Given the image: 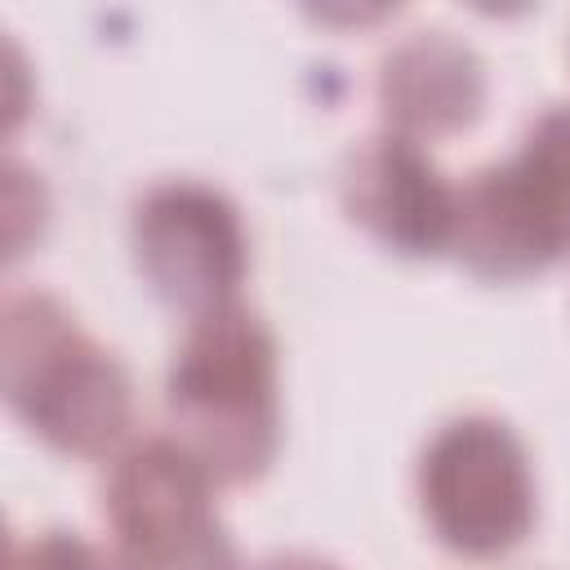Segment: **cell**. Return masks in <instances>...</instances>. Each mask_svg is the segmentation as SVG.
<instances>
[{
  "mask_svg": "<svg viewBox=\"0 0 570 570\" xmlns=\"http://www.w3.org/2000/svg\"><path fill=\"white\" fill-rule=\"evenodd\" d=\"M169 436L214 485L258 481L281 450V356L245 303L187 321L165 374Z\"/></svg>",
  "mask_w": 570,
  "mask_h": 570,
  "instance_id": "1",
  "label": "cell"
},
{
  "mask_svg": "<svg viewBox=\"0 0 570 570\" xmlns=\"http://www.w3.org/2000/svg\"><path fill=\"white\" fill-rule=\"evenodd\" d=\"M0 387L9 410L58 454L102 459L134 419L125 361L45 289H13L0 312Z\"/></svg>",
  "mask_w": 570,
  "mask_h": 570,
  "instance_id": "2",
  "label": "cell"
},
{
  "mask_svg": "<svg viewBox=\"0 0 570 570\" xmlns=\"http://www.w3.org/2000/svg\"><path fill=\"white\" fill-rule=\"evenodd\" d=\"M414 490L432 539L468 561L508 557L539 517L525 441L494 414L441 423L419 454Z\"/></svg>",
  "mask_w": 570,
  "mask_h": 570,
  "instance_id": "3",
  "label": "cell"
},
{
  "mask_svg": "<svg viewBox=\"0 0 570 570\" xmlns=\"http://www.w3.org/2000/svg\"><path fill=\"white\" fill-rule=\"evenodd\" d=\"M102 521L111 570H240L214 512V481L174 436L134 441L111 459Z\"/></svg>",
  "mask_w": 570,
  "mask_h": 570,
  "instance_id": "4",
  "label": "cell"
},
{
  "mask_svg": "<svg viewBox=\"0 0 570 570\" xmlns=\"http://www.w3.org/2000/svg\"><path fill=\"white\" fill-rule=\"evenodd\" d=\"M129 245L147 289L187 321L240 303L249 236L227 191L200 178H165L147 187L129 218Z\"/></svg>",
  "mask_w": 570,
  "mask_h": 570,
  "instance_id": "5",
  "label": "cell"
},
{
  "mask_svg": "<svg viewBox=\"0 0 570 570\" xmlns=\"http://www.w3.org/2000/svg\"><path fill=\"white\" fill-rule=\"evenodd\" d=\"M570 254V187L521 142L517 156L476 169L459 187L450 258L481 281H525Z\"/></svg>",
  "mask_w": 570,
  "mask_h": 570,
  "instance_id": "6",
  "label": "cell"
},
{
  "mask_svg": "<svg viewBox=\"0 0 570 570\" xmlns=\"http://www.w3.org/2000/svg\"><path fill=\"white\" fill-rule=\"evenodd\" d=\"M338 196L347 218L370 232L383 249L405 258L450 254L459 187L445 183L423 142L401 138L392 129L356 142L343 165Z\"/></svg>",
  "mask_w": 570,
  "mask_h": 570,
  "instance_id": "7",
  "label": "cell"
},
{
  "mask_svg": "<svg viewBox=\"0 0 570 570\" xmlns=\"http://www.w3.org/2000/svg\"><path fill=\"white\" fill-rule=\"evenodd\" d=\"M485 62L454 31L428 27L396 40L379 62V107L392 134L428 142L476 125L485 111Z\"/></svg>",
  "mask_w": 570,
  "mask_h": 570,
  "instance_id": "8",
  "label": "cell"
},
{
  "mask_svg": "<svg viewBox=\"0 0 570 570\" xmlns=\"http://www.w3.org/2000/svg\"><path fill=\"white\" fill-rule=\"evenodd\" d=\"M9 570H111V566L76 530H40L9 543Z\"/></svg>",
  "mask_w": 570,
  "mask_h": 570,
  "instance_id": "9",
  "label": "cell"
},
{
  "mask_svg": "<svg viewBox=\"0 0 570 570\" xmlns=\"http://www.w3.org/2000/svg\"><path fill=\"white\" fill-rule=\"evenodd\" d=\"M45 218H49V196H45L40 174L9 160L4 165V245H9V258H18L27 249V240H40Z\"/></svg>",
  "mask_w": 570,
  "mask_h": 570,
  "instance_id": "10",
  "label": "cell"
},
{
  "mask_svg": "<svg viewBox=\"0 0 570 570\" xmlns=\"http://www.w3.org/2000/svg\"><path fill=\"white\" fill-rule=\"evenodd\" d=\"M525 142H530V147L561 174V183L570 187V107H552V111H543Z\"/></svg>",
  "mask_w": 570,
  "mask_h": 570,
  "instance_id": "11",
  "label": "cell"
},
{
  "mask_svg": "<svg viewBox=\"0 0 570 570\" xmlns=\"http://www.w3.org/2000/svg\"><path fill=\"white\" fill-rule=\"evenodd\" d=\"M258 570H343V566H334L325 557H312V552H281V557L263 561Z\"/></svg>",
  "mask_w": 570,
  "mask_h": 570,
  "instance_id": "12",
  "label": "cell"
}]
</instances>
